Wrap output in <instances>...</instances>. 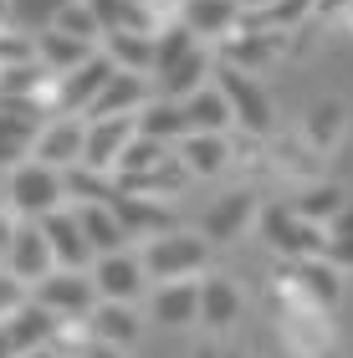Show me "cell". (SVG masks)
Instances as JSON below:
<instances>
[{"label": "cell", "mask_w": 353, "mask_h": 358, "mask_svg": "<svg viewBox=\"0 0 353 358\" xmlns=\"http://www.w3.org/2000/svg\"><path fill=\"white\" fill-rule=\"evenodd\" d=\"M6 200L21 220H41L46 210L67 205V185H62V169L41 164V159H21V164L6 169Z\"/></svg>", "instance_id": "cell-1"}, {"label": "cell", "mask_w": 353, "mask_h": 358, "mask_svg": "<svg viewBox=\"0 0 353 358\" xmlns=\"http://www.w3.org/2000/svg\"><path fill=\"white\" fill-rule=\"evenodd\" d=\"M215 87L226 92V103H231V118L236 128H246L251 138H271V128H277V108H271V92L256 83V77L246 67H215Z\"/></svg>", "instance_id": "cell-2"}, {"label": "cell", "mask_w": 353, "mask_h": 358, "mask_svg": "<svg viewBox=\"0 0 353 358\" xmlns=\"http://www.w3.org/2000/svg\"><path fill=\"white\" fill-rule=\"evenodd\" d=\"M210 262V241L205 236H189V231H159L149 236V246H143V271L154 276V282H180V276H195L205 271Z\"/></svg>", "instance_id": "cell-3"}, {"label": "cell", "mask_w": 353, "mask_h": 358, "mask_svg": "<svg viewBox=\"0 0 353 358\" xmlns=\"http://www.w3.org/2000/svg\"><path fill=\"white\" fill-rule=\"evenodd\" d=\"M256 220H261V236L271 251H282L287 262H308V256H323L328 246V225H317L308 215H297L292 205H266L256 210Z\"/></svg>", "instance_id": "cell-4"}, {"label": "cell", "mask_w": 353, "mask_h": 358, "mask_svg": "<svg viewBox=\"0 0 353 358\" xmlns=\"http://www.w3.org/2000/svg\"><path fill=\"white\" fill-rule=\"evenodd\" d=\"M31 297L41 307H52L57 317H87L92 307H98V287L77 266H52L41 282H31Z\"/></svg>", "instance_id": "cell-5"}, {"label": "cell", "mask_w": 353, "mask_h": 358, "mask_svg": "<svg viewBox=\"0 0 353 358\" xmlns=\"http://www.w3.org/2000/svg\"><path fill=\"white\" fill-rule=\"evenodd\" d=\"M92 287H98V297L103 302H138L143 292H149V271H143V256L134 251H103V256H92Z\"/></svg>", "instance_id": "cell-6"}, {"label": "cell", "mask_w": 353, "mask_h": 358, "mask_svg": "<svg viewBox=\"0 0 353 358\" xmlns=\"http://www.w3.org/2000/svg\"><path fill=\"white\" fill-rule=\"evenodd\" d=\"M113 77V62H108L103 52H92L87 62H77V67H67L62 77H52V108L57 113H72V118H82L87 103L98 97V87Z\"/></svg>", "instance_id": "cell-7"}, {"label": "cell", "mask_w": 353, "mask_h": 358, "mask_svg": "<svg viewBox=\"0 0 353 358\" xmlns=\"http://www.w3.org/2000/svg\"><path fill=\"white\" fill-rule=\"evenodd\" d=\"M82 138H87V118H72V113H52L36 138H31V159H41V164L52 169H72L77 159H82Z\"/></svg>", "instance_id": "cell-8"}, {"label": "cell", "mask_w": 353, "mask_h": 358, "mask_svg": "<svg viewBox=\"0 0 353 358\" xmlns=\"http://www.w3.org/2000/svg\"><path fill=\"white\" fill-rule=\"evenodd\" d=\"M0 262H6L10 276H21V282L31 287V282H41V276L57 266V256H52V246H46V236H41L36 220H15V231H10Z\"/></svg>", "instance_id": "cell-9"}, {"label": "cell", "mask_w": 353, "mask_h": 358, "mask_svg": "<svg viewBox=\"0 0 353 358\" xmlns=\"http://www.w3.org/2000/svg\"><path fill=\"white\" fill-rule=\"evenodd\" d=\"M36 225H41V236H46V246H52V256H57V266H77V271L92 266V246H87L82 225H77V210H72V205L46 210Z\"/></svg>", "instance_id": "cell-10"}, {"label": "cell", "mask_w": 353, "mask_h": 358, "mask_svg": "<svg viewBox=\"0 0 353 358\" xmlns=\"http://www.w3.org/2000/svg\"><path fill=\"white\" fill-rule=\"evenodd\" d=\"M143 103H149V77H143V72H123V67H113V77L98 87V97L87 103L82 118H134Z\"/></svg>", "instance_id": "cell-11"}, {"label": "cell", "mask_w": 353, "mask_h": 358, "mask_svg": "<svg viewBox=\"0 0 353 358\" xmlns=\"http://www.w3.org/2000/svg\"><path fill=\"white\" fill-rule=\"evenodd\" d=\"M128 138H134V118H87V138H82V159H77V164H87L98 174H113Z\"/></svg>", "instance_id": "cell-12"}, {"label": "cell", "mask_w": 353, "mask_h": 358, "mask_svg": "<svg viewBox=\"0 0 353 358\" xmlns=\"http://www.w3.org/2000/svg\"><path fill=\"white\" fill-rule=\"evenodd\" d=\"M108 210L118 215L128 241H134V236H159V231L174 225V215L154 200V194H134V189H118V185H113V194H108Z\"/></svg>", "instance_id": "cell-13"}, {"label": "cell", "mask_w": 353, "mask_h": 358, "mask_svg": "<svg viewBox=\"0 0 353 358\" xmlns=\"http://www.w3.org/2000/svg\"><path fill=\"white\" fill-rule=\"evenodd\" d=\"M149 317L159 322V328H189V322L200 317V282H189V276L159 282L149 292Z\"/></svg>", "instance_id": "cell-14"}, {"label": "cell", "mask_w": 353, "mask_h": 358, "mask_svg": "<svg viewBox=\"0 0 353 358\" xmlns=\"http://www.w3.org/2000/svg\"><path fill=\"white\" fill-rule=\"evenodd\" d=\"M210 52H205V46H189L185 57H174L169 67H159L154 72V87H159V97H174V103H180V97H189L195 87H205L210 83Z\"/></svg>", "instance_id": "cell-15"}, {"label": "cell", "mask_w": 353, "mask_h": 358, "mask_svg": "<svg viewBox=\"0 0 353 358\" xmlns=\"http://www.w3.org/2000/svg\"><path fill=\"white\" fill-rule=\"evenodd\" d=\"M180 113H185V134H231L236 118H231V103L220 87H195L189 97H180Z\"/></svg>", "instance_id": "cell-16"}, {"label": "cell", "mask_w": 353, "mask_h": 358, "mask_svg": "<svg viewBox=\"0 0 353 358\" xmlns=\"http://www.w3.org/2000/svg\"><path fill=\"white\" fill-rule=\"evenodd\" d=\"M6 333H10V343L15 353H26V348H41V343H57V333H62V317L52 313V307H41L36 297H26L15 313L6 317Z\"/></svg>", "instance_id": "cell-17"}, {"label": "cell", "mask_w": 353, "mask_h": 358, "mask_svg": "<svg viewBox=\"0 0 353 358\" xmlns=\"http://www.w3.org/2000/svg\"><path fill=\"white\" fill-rule=\"evenodd\" d=\"M87 322V338L92 343H108V348H128L138 338V313H134V302H103L82 317Z\"/></svg>", "instance_id": "cell-18"}, {"label": "cell", "mask_w": 353, "mask_h": 358, "mask_svg": "<svg viewBox=\"0 0 353 358\" xmlns=\"http://www.w3.org/2000/svg\"><path fill=\"white\" fill-rule=\"evenodd\" d=\"M103 57L123 72H154V31H134V26H113L103 31Z\"/></svg>", "instance_id": "cell-19"}, {"label": "cell", "mask_w": 353, "mask_h": 358, "mask_svg": "<svg viewBox=\"0 0 353 358\" xmlns=\"http://www.w3.org/2000/svg\"><path fill=\"white\" fill-rule=\"evenodd\" d=\"M180 21L195 31V36H231V31L246 21V10L236 0H180Z\"/></svg>", "instance_id": "cell-20"}, {"label": "cell", "mask_w": 353, "mask_h": 358, "mask_svg": "<svg viewBox=\"0 0 353 358\" xmlns=\"http://www.w3.org/2000/svg\"><path fill=\"white\" fill-rule=\"evenodd\" d=\"M31 41H36V62L52 77H62L67 67H77V62H87L98 46L82 41V36H67V31H57V26H41V31H31Z\"/></svg>", "instance_id": "cell-21"}, {"label": "cell", "mask_w": 353, "mask_h": 358, "mask_svg": "<svg viewBox=\"0 0 353 358\" xmlns=\"http://www.w3.org/2000/svg\"><path fill=\"white\" fill-rule=\"evenodd\" d=\"M174 149H180L185 174H200V179H210V174H220V169L231 164V143H226V134H185Z\"/></svg>", "instance_id": "cell-22"}, {"label": "cell", "mask_w": 353, "mask_h": 358, "mask_svg": "<svg viewBox=\"0 0 353 358\" xmlns=\"http://www.w3.org/2000/svg\"><path fill=\"white\" fill-rule=\"evenodd\" d=\"M72 210H77V225H82V236H87L92 256H103V251H123V246H128V231L118 225L113 210H108V200H87V205H72Z\"/></svg>", "instance_id": "cell-23"}, {"label": "cell", "mask_w": 353, "mask_h": 358, "mask_svg": "<svg viewBox=\"0 0 353 358\" xmlns=\"http://www.w3.org/2000/svg\"><path fill=\"white\" fill-rule=\"evenodd\" d=\"M134 134H143V138H159V143H180L185 138V113H180V103L174 97H149L138 113H134Z\"/></svg>", "instance_id": "cell-24"}, {"label": "cell", "mask_w": 353, "mask_h": 358, "mask_svg": "<svg viewBox=\"0 0 353 358\" xmlns=\"http://www.w3.org/2000/svg\"><path fill=\"white\" fill-rule=\"evenodd\" d=\"M236 317H240V292H236V282H231V276H205V282H200V317L195 322L226 333Z\"/></svg>", "instance_id": "cell-25"}, {"label": "cell", "mask_w": 353, "mask_h": 358, "mask_svg": "<svg viewBox=\"0 0 353 358\" xmlns=\"http://www.w3.org/2000/svg\"><path fill=\"white\" fill-rule=\"evenodd\" d=\"M251 215H256V194H251V189L226 194V200L205 215V241H231V236H240V231L251 225Z\"/></svg>", "instance_id": "cell-26"}, {"label": "cell", "mask_w": 353, "mask_h": 358, "mask_svg": "<svg viewBox=\"0 0 353 358\" xmlns=\"http://www.w3.org/2000/svg\"><path fill=\"white\" fill-rule=\"evenodd\" d=\"M297 287L317 307H333L343 297V266H333L328 256H308V262H297Z\"/></svg>", "instance_id": "cell-27"}, {"label": "cell", "mask_w": 353, "mask_h": 358, "mask_svg": "<svg viewBox=\"0 0 353 358\" xmlns=\"http://www.w3.org/2000/svg\"><path fill=\"white\" fill-rule=\"evenodd\" d=\"M87 10L98 15L103 31H113V26L154 31V15H149V6H143V0H87Z\"/></svg>", "instance_id": "cell-28"}, {"label": "cell", "mask_w": 353, "mask_h": 358, "mask_svg": "<svg viewBox=\"0 0 353 358\" xmlns=\"http://www.w3.org/2000/svg\"><path fill=\"white\" fill-rule=\"evenodd\" d=\"M343 123H348V108L338 103V97H323L312 113H308V123H302V134H308L312 149H328L333 138L343 134Z\"/></svg>", "instance_id": "cell-29"}, {"label": "cell", "mask_w": 353, "mask_h": 358, "mask_svg": "<svg viewBox=\"0 0 353 358\" xmlns=\"http://www.w3.org/2000/svg\"><path fill=\"white\" fill-rule=\"evenodd\" d=\"M159 164H169V143L134 134V138L123 143V154H118V169H113V174H149V169H159Z\"/></svg>", "instance_id": "cell-30"}, {"label": "cell", "mask_w": 353, "mask_h": 358, "mask_svg": "<svg viewBox=\"0 0 353 358\" xmlns=\"http://www.w3.org/2000/svg\"><path fill=\"white\" fill-rule=\"evenodd\" d=\"M46 87H52V72H46L36 57H26V62H0V92H31V97H41Z\"/></svg>", "instance_id": "cell-31"}, {"label": "cell", "mask_w": 353, "mask_h": 358, "mask_svg": "<svg viewBox=\"0 0 353 358\" xmlns=\"http://www.w3.org/2000/svg\"><path fill=\"white\" fill-rule=\"evenodd\" d=\"M292 210H297V215H308V220H317V225H328L343 210V189L338 185H308L292 200Z\"/></svg>", "instance_id": "cell-32"}, {"label": "cell", "mask_w": 353, "mask_h": 358, "mask_svg": "<svg viewBox=\"0 0 353 358\" xmlns=\"http://www.w3.org/2000/svg\"><path fill=\"white\" fill-rule=\"evenodd\" d=\"M323 256H328V262L333 266H353V205L343 200V210H338V215H333L328 220V246H323Z\"/></svg>", "instance_id": "cell-33"}, {"label": "cell", "mask_w": 353, "mask_h": 358, "mask_svg": "<svg viewBox=\"0 0 353 358\" xmlns=\"http://www.w3.org/2000/svg\"><path fill=\"white\" fill-rule=\"evenodd\" d=\"M62 6L67 0H10V26L15 31H41L62 15Z\"/></svg>", "instance_id": "cell-34"}, {"label": "cell", "mask_w": 353, "mask_h": 358, "mask_svg": "<svg viewBox=\"0 0 353 358\" xmlns=\"http://www.w3.org/2000/svg\"><path fill=\"white\" fill-rule=\"evenodd\" d=\"M52 26H57V31H67V36H82V41H98V36H103V26H98V15L87 10V0H67Z\"/></svg>", "instance_id": "cell-35"}, {"label": "cell", "mask_w": 353, "mask_h": 358, "mask_svg": "<svg viewBox=\"0 0 353 358\" xmlns=\"http://www.w3.org/2000/svg\"><path fill=\"white\" fill-rule=\"evenodd\" d=\"M21 302H26V282H21V276H10V271H0V322H6Z\"/></svg>", "instance_id": "cell-36"}, {"label": "cell", "mask_w": 353, "mask_h": 358, "mask_svg": "<svg viewBox=\"0 0 353 358\" xmlns=\"http://www.w3.org/2000/svg\"><path fill=\"white\" fill-rule=\"evenodd\" d=\"M21 159H26V143H15V138H0V169L21 164Z\"/></svg>", "instance_id": "cell-37"}, {"label": "cell", "mask_w": 353, "mask_h": 358, "mask_svg": "<svg viewBox=\"0 0 353 358\" xmlns=\"http://www.w3.org/2000/svg\"><path fill=\"white\" fill-rule=\"evenodd\" d=\"M348 6H353V0H312V15H338Z\"/></svg>", "instance_id": "cell-38"}, {"label": "cell", "mask_w": 353, "mask_h": 358, "mask_svg": "<svg viewBox=\"0 0 353 358\" xmlns=\"http://www.w3.org/2000/svg\"><path fill=\"white\" fill-rule=\"evenodd\" d=\"M15 358H67V353H62V343H41V348H26V353H15Z\"/></svg>", "instance_id": "cell-39"}, {"label": "cell", "mask_w": 353, "mask_h": 358, "mask_svg": "<svg viewBox=\"0 0 353 358\" xmlns=\"http://www.w3.org/2000/svg\"><path fill=\"white\" fill-rule=\"evenodd\" d=\"M77 358H123V348H108V343H87Z\"/></svg>", "instance_id": "cell-40"}, {"label": "cell", "mask_w": 353, "mask_h": 358, "mask_svg": "<svg viewBox=\"0 0 353 358\" xmlns=\"http://www.w3.org/2000/svg\"><path fill=\"white\" fill-rule=\"evenodd\" d=\"M10 231H15V220H10V215H0V256H6V241H10Z\"/></svg>", "instance_id": "cell-41"}, {"label": "cell", "mask_w": 353, "mask_h": 358, "mask_svg": "<svg viewBox=\"0 0 353 358\" xmlns=\"http://www.w3.org/2000/svg\"><path fill=\"white\" fill-rule=\"evenodd\" d=\"M0 358H15V343H10V333H6V322H0Z\"/></svg>", "instance_id": "cell-42"}, {"label": "cell", "mask_w": 353, "mask_h": 358, "mask_svg": "<svg viewBox=\"0 0 353 358\" xmlns=\"http://www.w3.org/2000/svg\"><path fill=\"white\" fill-rule=\"evenodd\" d=\"M236 6L246 10V15H251V10H261V6H271V0H236Z\"/></svg>", "instance_id": "cell-43"}, {"label": "cell", "mask_w": 353, "mask_h": 358, "mask_svg": "<svg viewBox=\"0 0 353 358\" xmlns=\"http://www.w3.org/2000/svg\"><path fill=\"white\" fill-rule=\"evenodd\" d=\"M195 358H220V348H210V343H205V348H195Z\"/></svg>", "instance_id": "cell-44"}, {"label": "cell", "mask_w": 353, "mask_h": 358, "mask_svg": "<svg viewBox=\"0 0 353 358\" xmlns=\"http://www.w3.org/2000/svg\"><path fill=\"white\" fill-rule=\"evenodd\" d=\"M0 26H10V0H0Z\"/></svg>", "instance_id": "cell-45"}, {"label": "cell", "mask_w": 353, "mask_h": 358, "mask_svg": "<svg viewBox=\"0 0 353 358\" xmlns=\"http://www.w3.org/2000/svg\"><path fill=\"white\" fill-rule=\"evenodd\" d=\"M220 358H246V353H220Z\"/></svg>", "instance_id": "cell-46"}]
</instances>
